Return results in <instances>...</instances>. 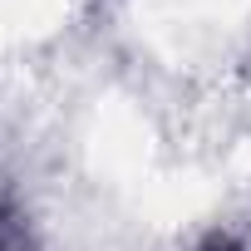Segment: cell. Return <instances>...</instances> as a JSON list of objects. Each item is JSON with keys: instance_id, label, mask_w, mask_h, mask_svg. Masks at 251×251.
Returning <instances> with one entry per match:
<instances>
[{"instance_id": "6da1fadb", "label": "cell", "mask_w": 251, "mask_h": 251, "mask_svg": "<svg viewBox=\"0 0 251 251\" xmlns=\"http://www.w3.org/2000/svg\"><path fill=\"white\" fill-rule=\"evenodd\" d=\"M0 251H35V246H30V231H25V222H20L15 207H0Z\"/></svg>"}, {"instance_id": "7a4b0ae2", "label": "cell", "mask_w": 251, "mask_h": 251, "mask_svg": "<svg viewBox=\"0 0 251 251\" xmlns=\"http://www.w3.org/2000/svg\"><path fill=\"white\" fill-rule=\"evenodd\" d=\"M202 251H241V246H236V241H231V236H212V241H207V246H202Z\"/></svg>"}]
</instances>
